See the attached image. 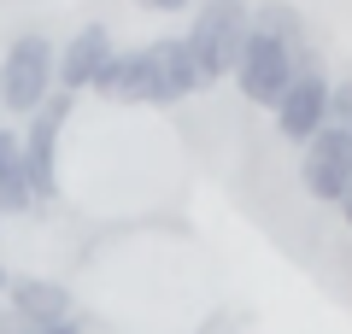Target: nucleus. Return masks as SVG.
I'll list each match as a JSON object with an SVG mask.
<instances>
[{
    "mask_svg": "<svg viewBox=\"0 0 352 334\" xmlns=\"http://www.w3.org/2000/svg\"><path fill=\"white\" fill-rule=\"evenodd\" d=\"M247 36H252V0H194V24L182 30V41H188L194 71H200L206 88L229 82Z\"/></svg>",
    "mask_w": 352,
    "mask_h": 334,
    "instance_id": "nucleus-1",
    "label": "nucleus"
},
{
    "mask_svg": "<svg viewBox=\"0 0 352 334\" xmlns=\"http://www.w3.org/2000/svg\"><path fill=\"white\" fill-rule=\"evenodd\" d=\"M53 65H59V41L41 36V30H24V36L6 41V53H0V111L12 124H24L30 111H41L59 94Z\"/></svg>",
    "mask_w": 352,
    "mask_h": 334,
    "instance_id": "nucleus-2",
    "label": "nucleus"
},
{
    "mask_svg": "<svg viewBox=\"0 0 352 334\" xmlns=\"http://www.w3.org/2000/svg\"><path fill=\"white\" fill-rule=\"evenodd\" d=\"M71 111H76V94H53L41 111H30L24 124H18V135H24V176H30L36 211L59 199V141L71 129Z\"/></svg>",
    "mask_w": 352,
    "mask_h": 334,
    "instance_id": "nucleus-3",
    "label": "nucleus"
},
{
    "mask_svg": "<svg viewBox=\"0 0 352 334\" xmlns=\"http://www.w3.org/2000/svg\"><path fill=\"white\" fill-rule=\"evenodd\" d=\"M300 188L317 205H340V194L352 188V135L335 124H323L300 147Z\"/></svg>",
    "mask_w": 352,
    "mask_h": 334,
    "instance_id": "nucleus-4",
    "label": "nucleus"
},
{
    "mask_svg": "<svg viewBox=\"0 0 352 334\" xmlns=\"http://www.w3.org/2000/svg\"><path fill=\"white\" fill-rule=\"evenodd\" d=\"M229 82L241 88V100H247V106H276L282 100V88L294 82V53L282 47L276 36H258V30H252L247 36V47H241V59H235V71H229Z\"/></svg>",
    "mask_w": 352,
    "mask_h": 334,
    "instance_id": "nucleus-5",
    "label": "nucleus"
},
{
    "mask_svg": "<svg viewBox=\"0 0 352 334\" xmlns=\"http://www.w3.org/2000/svg\"><path fill=\"white\" fill-rule=\"evenodd\" d=\"M329 82H335V76H329V65H317V71H294V82L282 88V100L270 106L282 141L305 147V141L329 124Z\"/></svg>",
    "mask_w": 352,
    "mask_h": 334,
    "instance_id": "nucleus-6",
    "label": "nucleus"
},
{
    "mask_svg": "<svg viewBox=\"0 0 352 334\" xmlns=\"http://www.w3.org/2000/svg\"><path fill=\"white\" fill-rule=\"evenodd\" d=\"M112 53H118L112 24H100V18L76 24L71 36L59 41V65H53V82H59V94H88V88H94V76L106 71V59H112Z\"/></svg>",
    "mask_w": 352,
    "mask_h": 334,
    "instance_id": "nucleus-7",
    "label": "nucleus"
},
{
    "mask_svg": "<svg viewBox=\"0 0 352 334\" xmlns=\"http://www.w3.org/2000/svg\"><path fill=\"white\" fill-rule=\"evenodd\" d=\"M147 65H153V106H182V100H194L206 88L182 36H153L147 41Z\"/></svg>",
    "mask_w": 352,
    "mask_h": 334,
    "instance_id": "nucleus-8",
    "label": "nucleus"
},
{
    "mask_svg": "<svg viewBox=\"0 0 352 334\" xmlns=\"http://www.w3.org/2000/svg\"><path fill=\"white\" fill-rule=\"evenodd\" d=\"M88 94H100L106 106H153V65H147V41L141 47H118L106 59V71L94 76Z\"/></svg>",
    "mask_w": 352,
    "mask_h": 334,
    "instance_id": "nucleus-9",
    "label": "nucleus"
},
{
    "mask_svg": "<svg viewBox=\"0 0 352 334\" xmlns=\"http://www.w3.org/2000/svg\"><path fill=\"white\" fill-rule=\"evenodd\" d=\"M6 305L30 322V329H47L59 317H76V293L53 276H12L6 282Z\"/></svg>",
    "mask_w": 352,
    "mask_h": 334,
    "instance_id": "nucleus-10",
    "label": "nucleus"
},
{
    "mask_svg": "<svg viewBox=\"0 0 352 334\" xmlns=\"http://www.w3.org/2000/svg\"><path fill=\"white\" fill-rule=\"evenodd\" d=\"M36 199H30V176H24V135L6 118L0 124V217H30Z\"/></svg>",
    "mask_w": 352,
    "mask_h": 334,
    "instance_id": "nucleus-11",
    "label": "nucleus"
},
{
    "mask_svg": "<svg viewBox=\"0 0 352 334\" xmlns=\"http://www.w3.org/2000/svg\"><path fill=\"white\" fill-rule=\"evenodd\" d=\"M329 124H335V129H346V135H352V71L329 82Z\"/></svg>",
    "mask_w": 352,
    "mask_h": 334,
    "instance_id": "nucleus-12",
    "label": "nucleus"
},
{
    "mask_svg": "<svg viewBox=\"0 0 352 334\" xmlns=\"http://www.w3.org/2000/svg\"><path fill=\"white\" fill-rule=\"evenodd\" d=\"M0 334H36V329H30V322L18 317V311L6 305V299H0Z\"/></svg>",
    "mask_w": 352,
    "mask_h": 334,
    "instance_id": "nucleus-13",
    "label": "nucleus"
},
{
    "mask_svg": "<svg viewBox=\"0 0 352 334\" xmlns=\"http://www.w3.org/2000/svg\"><path fill=\"white\" fill-rule=\"evenodd\" d=\"M135 6H147V12H159V18H176V12H188L194 0H135Z\"/></svg>",
    "mask_w": 352,
    "mask_h": 334,
    "instance_id": "nucleus-14",
    "label": "nucleus"
},
{
    "mask_svg": "<svg viewBox=\"0 0 352 334\" xmlns=\"http://www.w3.org/2000/svg\"><path fill=\"white\" fill-rule=\"evenodd\" d=\"M36 334H82V317H59V322H47V329H36Z\"/></svg>",
    "mask_w": 352,
    "mask_h": 334,
    "instance_id": "nucleus-15",
    "label": "nucleus"
},
{
    "mask_svg": "<svg viewBox=\"0 0 352 334\" xmlns=\"http://www.w3.org/2000/svg\"><path fill=\"white\" fill-rule=\"evenodd\" d=\"M335 211H340V223H346V229H352V188H346V194H340V205H335Z\"/></svg>",
    "mask_w": 352,
    "mask_h": 334,
    "instance_id": "nucleus-16",
    "label": "nucleus"
},
{
    "mask_svg": "<svg viewBox=\"0 0 352 334\" xmlns=\"http://www.w3.org/2000/svg\"><path fill=\"white\" fill-rule=\"evenodd\" d=\"M6 282H12V270H6V264H0V299H6Z\"/></svg>",
    "mask_w": 352,
    "mask_h": 334,
    "instance_id": "nucleus-17",
    "label": "nucleus"
}]
</instances>
